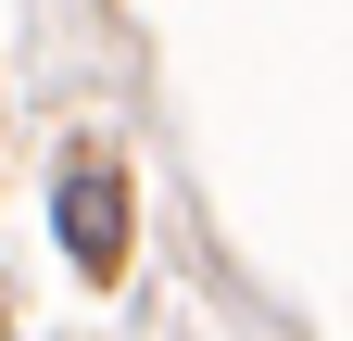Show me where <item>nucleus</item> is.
I'll return each instance as SVG.
<instances>
[{
	"mask_svg": "<svg viewBox=\"0 0 353 341\" xmlns=\"http://www.w3.org/2000/svg\"><path fill=\"white\" fill-rule=\"evenodd\" d=\"M51 228H63V253H76L88 278H114V266H126V177H114L101 152H88V164H63V190H51Z\"/></svg>",
	"mask_w": 353,
	"mask_h": 341,
	"instance_id": "obj_1",
	"label": "nucleus"
}]
</instances>
